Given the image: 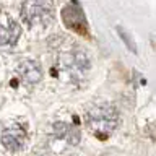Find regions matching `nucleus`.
I'll return each mask as SVG.
<instances>
[{
  "label": "nucleus",
  "instance_id": "4",
  "mask_svg": "<svg viewBox=\"0 0 156 156\" xmlns=\"http://www.w3.org/2000/svg\"><path fill=\"white\" fill-rule=\"evenodd\" d=\"M62 20L67 28L78 34H88V21L78 2H70L62 8Z\"/></svg>",
  "mask_w": 156,
  "mask_h": 156
},
{
  "label": "nucleus",
  "instance_id": "7",
  "mask_svg": "<svg viewBox=\"0 0 156 156\" xmlns=\"http://www.w3.org/2000/svg\"><path fill=\"white\" fill-rule=\"evenodd\" d=\"M51 130H52V135L55 136V138L62 140V141H67L68 145H78L80 143V138H81L80 130H78L75 125L68 124V122H55Z\"/></svg>",
  "mask_w": 156,
  "mask_h": 156
},
{
  "label": "nucleus",
  "instance_id": "3",
  "mask_svg": "<svg viewBox=\"0 0 156 156\" xmlns=\"http://www.w3.org/2000/svg\"><path fill=\"white\" fill-rule=\"evenodd\" d=\"M21 16L31 28L47 26L54 20V5L49 2H24L21 5Z\"/></svg>",
  "mask_w": 156,
  "mask_h": 156
},
{
  "label": "nucleus",
  "instance_id": "5",
  "mask_svg": "<svg viewBox=\"0 0 156 156\" xmlns=\"http://www.w3.org/2000/svg\"><path fill=\"white\" fill-rule=\"evenodd\" d=\"M26 141V130L23 125L13 124L2 132V145L10 151H18Z\"/></svg>",
  "mask_w": 156,
  "mask_h": 156
},
{
  "label": "nucleus",
  "instance_id": "10",
  "mask_svg": "<svg viewBox=\"0 0 156 156\" xmlns=\"http://www.w3.org/2000/svg\"><path fill=\"white\" fill-rule=\"evenodd\" d=\"M151 44H153V47H154V51H156V37H151Z\"/></svg>",
  "mask_w": 156,
  "mask_h": 156
},
{
  "label": "nucleus",
  "instance_id": "6",
  "mask_svg": "<svg viewBox=\"0 0 156 156\" xmlns=\"http://www.w3.org/2000/svg\"><path fill=\"white\" fill-rule=\"evenodd\" d=\"M16 73L20 76V80L26 85H36L37 81H41L42 78V70L39 62L33 60V58H26V60H21L18 63Z\"/></svg>",
  "mask_w": 156,
  "mask_h": 156
},
{
  "label": "nucleus",
  "instance_id": "1",
  "mask_svg": "<svg viewBox=\"0 0 156 156\" xmlns=\"http://www.w3.org/2000/svg\"><path fill=\"white\" fill-rule=\"evenodd\" d=\"M117 124H119V112L111 104H96L86 114L88 129L99 140L109 138Z\"/></svg>",
  "mask_w": 156,
  "mask_h": 156
},
{
  "label": "nucleus",
  "instance_id": "9",
  "mask_svg": "<svg viewBox=\"0 0 156 156\" xmlns=\"http://www.w3.org/2000/svg\"><path fill=\"white\" fill-rule=\"evenodd\" d=\"M117 33H119V36L122 37V41H124V44L127 46V49H129V51H132L133 54H136V44H135L133 39H132L130 34L127 33L122 26H117Z\"/></svg>",
  "mask_w": 156,
  "mask_h": 156
},
{
  "label": "nucleus",
  "instance_id": "8",
  "mask_svg": "<svg viewBox=\"0 0 156 156\" xmlns=\"http://www.w3.org/2000/svg\"><path fill=\"white\" fill-rule=\"evenodd\" d=\"M21 34V28L15 20H10L8 26L0 23V51H8L15 46L16 39Z\"/></svg>",
  "mask_w": 156,
  "mask_h": 156
},
{
  "label": "nucleus",
  "instance_id": "2",
  "mask_svg": "<svg viewBox=\"0 0 156 156\" xmlns=\"http://www.w3.org/2000/svg\"><path fill=\"white\" fill-rule=\"evenodd\" d=\"M57 65L62 72H65L73 81L81 80L91 68V60L88 57L85 49L81 47H72L60 52L57 60Z\"/></svg>",
  "mask_w": 156,
  "mask_h": 156
}]
</instances>
